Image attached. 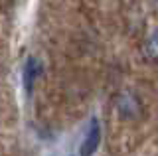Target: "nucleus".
<instances>
[{
    "mask_svg": "<svg viewBox=\"0 0 158 156\" xmlns=\"http://www.w3.org/2000/svg\"><path fill=\"white\" fill-rule=\"evenodd\" d=\"M142 51H144L148 61L158 63V28H154V30L146 36L144 46H142Z\"/></svg>",
    "mask_w": 158,
    "mask_h": 156,
    "instance_id": "nucleus-4",
    "label": "nucleus"
},
{
    "mask_svg": "<svg viewBox=\"0 0 158 156\" xmlns=\"http://www.w3.org/2000/svg\"><path fill=\"white\" fill-rule=\"evenodd\" d=\"M69 156H75V154H69Z\"/></svg>",
    "mask_w": 158,
    "mask_h": 156,
    "instance_id": "nucleus-5",
    "label": "nucleus"
},
{
    "mask_svg": "<svg viewBox=\"0 0 158 156\" xmlns=\"http://www.w3.org/2000/svg\"><path fill=\"white\" fill-rule=\"evenodd\" d=\"M115 111L123 121H135L142 113L140 99L131 91H123V93H118L115 97Z\"/></svg>",
    "mask_w": 158,
    "mask_h": 156,
    "instance_id": "nucleus-1",
    "label": "nucleus"
},
{
    "mask_svg": "<svg viewBox=\"0 0 158 156\" xmlns=\"http://www.w3.org/2000/svg\"><path fill=\"white\" fill-rule=\"evenodd\" d=\"M44 75V63L40 57L36 55H28L26 63H24V69H22V81H24V89H26L28 95H32L34 85L40 77Z\"/></svg>",
    "mask_w": 158,
    "mask_h": 156,
    "instance_id": "nucleus-3",
    "label": "nucleus"
},
{
    "mask_svg": "<svg viewBox=\"0 0 158 156\" xmlns=\"http://www.w3.org/2000/svg\"><path fill=\"white\" fill-rule=\"evenodd\" d=\"M99 144H101V123L97 117H91L85 134H83V140L79 144V156H95Z\"/></svg>",
    "mask_w": 158,
    "mask_h": 156,
    "instance_id": "nucleus-2",
    "label": "nucleus"
}]
</instances>
